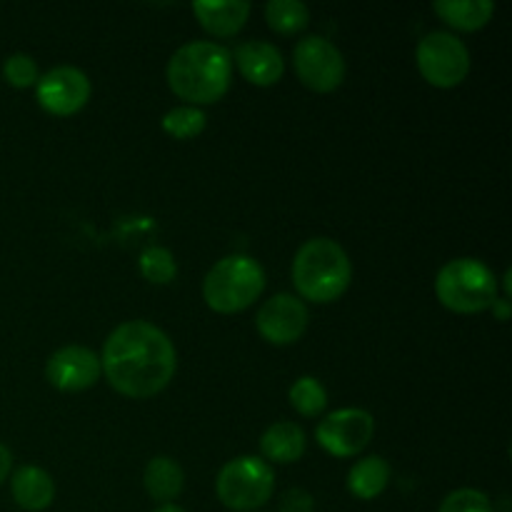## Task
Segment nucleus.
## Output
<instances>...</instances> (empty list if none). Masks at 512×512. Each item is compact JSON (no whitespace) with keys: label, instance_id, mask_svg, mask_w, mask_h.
Here are the masks:
<instances>
[{"label":"nucleus","instance_id":"obj_24","mask_svg":"<svg viewBox=\"0 0 512 512\" xmlns=\"http://www.w3.org/2000/svg\"><path fill=\"white\" fill-rule=\"evenodd\" d=\"M3 78L8 80V85L13 88H33L40 80L38 65L30 55L25 53H13L10 58H5L3 63Z\"/></svg>","mask_w":512,"mask_h":512},{"label":"nucleus","instance_id":"obj_25","mask_svg":"<svg viewBox=\"0 0 512 512\" xmlns=\"http://www.w3.org/2000/svg\"><path fill=\"white\" fill-rule=\"evenodd\" d=\"M438 512H493V503L483 490L460 488L443 500Z\"/></svg>","mask_w":512,"mask_h":512},{"label":"nucleus","instance_id":"obj_23","mask_svg":"<svg viewBox=\"0 0 512 512\" xmlns=\"http://www.w3.org/2000/svg\"><path fill=\"white\" fill-rule=\"evenodd\" d=\"M205 113L195 105H180V108L168 110L163 115V130L173 135L175 140H190L198 138L205 130Z\"/></svg>","mask_w":512,"mask_h":512},{"label":"nucleus","instance_id":"obj_18","mask_svg":"<svg viewBox=\"0 0 512 512\" xmlns=\"http://www.w3.org/2000/svg\"><path fill=\"white\" fill-rule=\"evenodd\" d=\"M440 20L453 25L455 30L473 33V30L485 28L495 13V3L490 0H438L433 5Z\"/></svg>","mask_w":512,"mask_h":512},{"label":"nucleus","instance_id":"obj_22","mask_svg":"<svg viewBox=\"0 0 512 512\" xmlns=\"http://www.w3.org/2000/svg\"><path fill=\"white\" fill-rule=\"evenodd\" d=\"M140 273L148 283L155 285H168L173 283L175 275H178V263H175L173 253L168 248H160V245H153V248H145L140 253Z\"/></svg>","mask_w":512,"mask_h":512},{"label":"nucleus","instance_id":"obj_10","mask_svg":"<svg viewBox=\"0 0 512 512\" xmlns=\"http://www.w3.org/2000/svg\"><path fill=\"white\" fill-rule=\"evenodd\" d=\"M90 80L88 75L73 65H58L40 75L35 83V98L45 113L55 118H68V115L80 113L90 100Z\"/></svg>","mask_w":512,"mask_h":512},{"label":"nucleus","instance_id":"obj_17","mask_svg":"<svg viewBox=\"0 0 512 512\" xmlns=\"http://www.w3.org/2000/svg\"><path fill=\"white\" fill-rule=\"evenodd\" d=\"M143 483L150 498L158 500V503L163 505H170L180 493H183L185 475H183V468H180L173 458H168V455H158V458H153L148 465H145Z\"/></svg>","mask_w":512,"mask_h":512},{"label":"nucleus","instance_id":"obj_13","mask_svg":"<svg viewBox=\"0 0 512 512\" xmlns=\"http://www.w3.org/2000/svg\"><path fill=\"white\" fill-rule=\"evenodd\" d=\"M230 58L238 65L240 75H243L248 83L258 85V88H270V85L278 83L285 73V60L283 55H280V50L275 48V45L265 43V40H248V43H240Z\"/></svg>","mask_w":512,"mask_h":512},{"label":"nucleus","instance_id":"obj_5","mask_svg":"<svg viewBox=\"0 0 512 512\" xmlns=\"http://www.w3.org/2000/svg\"><path fill=\"white\" fill-rule=\"evenodd\" d=\"M435 295L453 313H483L498 300V278L483 260L455 258L440 268Z\"/></svg>","mask_w":512,"mask_h":512},{"label":"nucleus","instance_id":"obj_8","mask_svg":"<svg viewBox=\"0 0 512 512\" xmlns=\"http://www.w3.org/2000/svg\"><path fill=\"white\" fill-rule=\"evenodd\" d=\"M293 65L300 83L315 93H333L345 80L343 53L323 35H308L298 40L293 50Z\"/></svg>","mask_w":512,"mask_h":512},{"label":"nucleus","instance_id":"obj_26","mask_svg":"<svg viewBox=\"0 0 512 512\" xmlns=\"http://www.w3.org/2000/svg\"><path fill=\"white\" fill-rule=\"evenodd\" d=\"M315 510V500L313 495L305 493V490L293 488L283 495L280 500V512H313Z\"/></svg>","mask_w":512,"mask_h":512},{"label":"nucleus","instance_id":"obj_3","mask_svg":"<svg viewBox=\"0 0 512 512\" xmlns=\"http://www.w3.org/2000/svg\"><path fill=\"white\" fill-rule=\"evenodd\" d=\"M353 280V263L343 245L330 238H313L295 253L293 283L310 303H333Z\"/></svg>","mask_w":512,"mask_h":512},{"label":"nucleus","instance_id":"obj_9","mask_svg":"<svg viewBox=\"0 0 512 512\" xmlns=\"http://www.w3.org/2000/svg\"><path fill=\"white\" fill-rule=\"evenodd\" d=\"M375 435V420L363 408H340L325 415L315 430V440L335 458H353L363 453Z\"/></svg>","mask_w":512,"mask_h":512},{"label":"nucleus","instance_id":"obj_4","mask_svg":"<svg viewBox=\"0 0 512 512\" xmlns=\"http://www.w3.org/2000/svg\"><path fill=\"white\" fill-rule=\"evenodd\" d=\"M265 290V273L250 255H225L203 280L205 305L215 313H240L250 308Z\"/></svg>","mask_w":512,"mask_h":512},{"label":"nucleus","instance_id":"obj_14","mask_svg":"<svg viewBox=\"0 0 512 512\" xmlns=\"http://www.w3.org/2000/svg\"><path fill=\"white\" fill-rule=\"evenodd\" d=\"M193 13L198 23L215 38H233L250 15V3L245 0H203L193 3Z\"/></svg>","mask_w":512,"mask_h":512},{"label":"nucleus","instance_id":"obj_2","mask_svg":"<svg viewBox=\"0 0 512 512\" xmlns=\"http://www.w3.org/2000/svg\"><path fill=\"white\" fill-rule=\"evenodd\" d=\"M230 78H233L230 50L210 40L180 45L168 60L170 90L195 108L218 103L228 93Z\"/></svg>","mask_w":512,"mask_h":512},{"label":"nucleus","instance_id":"obj_11","mask_svg":"<svg viewBox=\"0 0 512 512\" xmlns=\"http://www.w3.org/2000/svg\"><path fill=\"white\" fill-rule=\"evenodd\" d=\"M255 325L270 345H293L308 330V308L303 300L290 293L273 295L258 310Z\"/></svg>","mask_w":512,"mask_h":512},{"label":"nucleus","instance_id":"obj_29","mask_svg":"<svg viewBox=\"0 0 512 512\" xmlns=\"http://www.w3.org/2000/svg\"><path fill=\"white\" fill-rule=\"evenodd\" d=\"M153 512H185V510H183V508H178V505L170 503V505H160V508H158V510H153Z\"/></svg>","mask_w":512,"mask_h":512},{"label":"nucleus","instance_id":"obj_7","mask_svg":"<svg viewBox=\"0 0 512 512\" xmlns=\"http://www.w3.org/2000/svg\"><path fill=\"white\" fill-rule=\"evenodd\" d=\"M415 60H418V70L425 83L435 85V88H455L470 73L468 45L443 30L428 33L420 40Z\"/></svg>","mask_w":512,"mask_h":512},{"label":"nucleus","instance_id":"obj_6","mask_svg":"<svg viewBox=\"0 0 512 512\" xmlns=\"http://www.w3.org/2000/svg\"><path fill=\"white\" fill-rule=\"evenodd\" d=\"M220 503L235 512H253L263 508L275 490V473L265 460L240 455L223 465L215 480Z\"/></svg>","mask_w":512,"mask_h":512},{"label":"nucleus","instance_id":"obj_28","mask_svg":"<svg viewBox=\"0 0 512 512\" xmlns=\"http://www.w3.org/2000/svg\"><path fill=\"white\" fill-rule=\"evenodd\" d=\"M493 313L498 315V320H508V315H510V300H508V298H503V300H495V305H493Z\"/></svg>","mask_w":512,"mask_h":512},{"label":"nucleus","instance_id":"obj_12","mask_svg":"<svg viewBox=\"0 0 512 512\" xmlns=\"http://www.w3.org/2000/svg\"><path fill=\"white\" fill-rule=\"evenodd\" d=\"M100 373H103L100 358L85 345H65L55 350L45 363V378L63 393H80V390L93 388Z\"/></svg>","mask_w":512,"mask_h":512},{"label":"nucleus","instance_id":"obj_15","mask_svg":"<svg viewBox=\"0 0 512 512\" xmlns=\"http://www.w3.org/2000/svg\"><path fill=\"white\" fill-rule=\"evenodd\" d=\"M10 493L13 500L28 512H40L50 508L55 500V483L48 470L38 465H23L13 473L10 480Z\"/></svg>","mask_w":512,"mask_h":512},{"label":"nucleus","instance_id":"obj_19","mask_svg":"<svg viewBox=\"0 0 512 512\" xmlns=\"http://www.w3.org/2000/svg\"><path fill=\"white\" fill-rule=\"evenodd\" d=\"M390 483V465L380 455L358 460L348 473V490L358 500H375Z\"/></svg>","mask_w":512,"mask_h":512},{"label":"nucleus","instance_id":"obj_16","mask_svg":"<svg viewBox=\"0 0 512 512\" xmlns=\"http://www.w3.org/2000/svg\"><path fill=\"white\" fill-rule=\"evenodd\" d=\"M260 453L265 460L290 465L305 453V433L298 423H275L260 438Z\"/></svg>","mask_w":512,"mask_h":512},{"label":"nucleus","instance_id":"obj_1","mask_svg":"<svg viewBox=\"0 0 512 512\" xmlns=\"http://www.w3.org/2000/svg\"><path fill=\"white\" fill-rule=\"evenodd\" d=\"M100 368L115 393L145 400L168 388L178 370V353L158 325L130 320L108 335Z\"/></svg>","mask_w":512,"mask_h":512},{"label":"nucleus","instance_id":"obj_21","mask_svg":"<svg viewBox=\"0 0 512 512\" xmlns=\"http://www.w3.org/2000/svg\"><path fill=\"white\" fill-rule=\"evenodd\" d=\"M290 405L298 410L305 418H315V415L323 413L328 408V390L323 388L318 378H310V375H303L293 383L288 393Z\"/></svg>","mask_w":512,"mask_h":512},{"label":"nucleus","instance_id":"obj_20","mask_svg":"<svg viewBox=\"0 0 512 512\" xmlns=\"http://www.w3.org/2000/svg\"><path fill=\"white\" fill-rule=\"evenodd\" d=\"M265 20L280 35H295L308 28L310 10L300 0H270L265 5Z\"/></svg>","mask_w":512,"mask_h":512},{"label":"nucleus","instance_id":"obj_27","mask_svg":"<svg viewBox=\"0 0 512 512\" xmlns=\"http://www.w3.org/2000/svg\"><path fill=\"white\" fill-rule=\"evenodd\" d=\"M10 470H13V453L8 450V445L0 443V485L8 480Z\"/></svg>","mask_w":512,"mask_h":512}]
</instances>
